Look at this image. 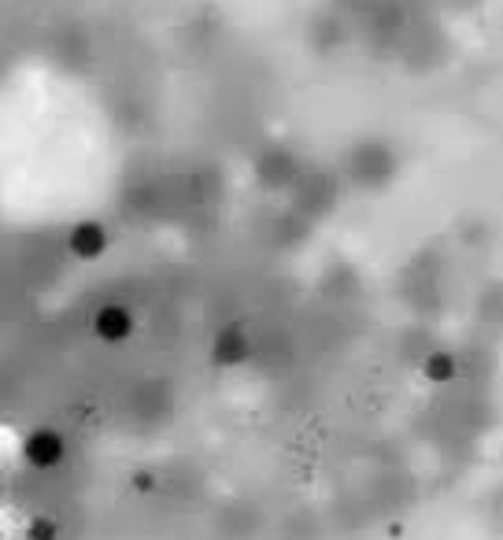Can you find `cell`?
<instances>
[{"label": "cell", "instance_id": "obj_9", "mask_svg": "<svg viewBox=\"0 0 503 540\" xmlns=\"http://www.w3.org/2000/svg\"><path fill=\"white\" fill-rule=\"evenodd\" d=\"M418 367H422V374H426L433 385H452V381L459 378V356L444 352V348H433Z\"/></svg>", "mask_w": 503, "mask_h": 540}, {"label": "cell", "instance_id": "obj_7", "mask_svg": "<svg viewBox=\"0 0 503 540\" xmlns=\"http://www.w3.org/2000/svg\"><path fill=\"white\" fill-rule=\"evenodd\" d=\"M259 178H263V185H270V189L296 182V160H293V152H285V148H270L267 156L259 160Z\"/></svg>", "mask_w": 503, "mask_h": 540}, {"label": "cell", "instance_id": "obj_8", "mask_svg": "<svg viewBox=\"0 0 503 540\" xmlns=\"http://www.w3.org/2000/svg\"><path fill=\"white\" fill-rule=\"evenodd\" d=\"M330 204H333V182L330 178L315 174V178H307V182L300 185V208H304V215H322Z\"/></svg>", "mask_w": 503, "mask_h": 540}, {"label": "cell", "instance_id": "obj_11", "mask_svg": "<svg viewBox=\"0 0 503 540\" xmlns=\"http://www.w3.org/2000/svg\"><path fill=\"white\" fill-rule=\"evenodd\" d=\"M481 319L485 322H500L503 319V285H489L485 293H481Z\"/></svg>", "mask_w": 503, "mask_h": 540}, {"label": "cell", "instance_id": "obj_3", "mask_svg": "<svg viewBox=\"0 0 503 540\" xmlns=\"http://www.w3.org/2000/svg\"><path fill=\"white\" fill-rule=\"evenodd\" d=\"M252 356H256V341L245 326H222L215 333V344H211L215 367H241V363H252Z\"/></svg>", "mask_w": 503, "mask_h": 540}, {"label": "cell", "instance_id": "obj_14", "mask_svg": "<svg viewBox=\"0 0 503 540\" xmlns=\"http://www.w3.org/2000/svg\"><path fill=\"white\" fill-rule=\"evenodd\" d=\"M130 485H134L137 492H152V489H160V478H156L152 470H137L134 478H130Z\"/></svg>", "mask_w": 503, "mask_h": 540}, {"label": "cell", "instance_id": "obj_1", "mask_svg": "<svg viewBox=\"0 0 503 540\" xmlns=\"http://www.w3.org/2000/svg\"><path fill=\"white\" fill-rule=\"evenodd\" d=\"M130 411L137 422H167L174 411V396L167 381H141L130 396Z\"/></svg>", "mask_w": 503, "mask_h": 540}, {"label": "cell", "instance_id": "obj_5", "mask_svg": "<svg viewBox=\"0 0 503 540\" xmlns=\"http://www.w3.org/2000/svg\"><path fill=\"white\" fill-rule=\"evenodd\" d=\"M93 333L108 344H119L126 341V337H134V311L123 304H104L97 315H93Z\"/></svg>", "mask_w": 503, "mask_h": 540}, {"label": "cell", "instance_id": "obj_4", "mask_svg": "<svg viewBox=\"0 0 503 540\" xmlns=\"http://www.w3.org/2000/svg\"><path fill=\"white\" fill-rule=\"evenodd\" d=\"M389 174H393V152L385 145L367 141V145H359L352 152V178L359 185H385Z\"/></svg>", "mask_w": 503, "mask_h": 540}, {"label": "cell", "instance_id": "obj_12", "mask_svg": "<svg viewBox=\"0 0 503 540\" xmlns=\"http://www.w3.org/2000/svg\"><path fill=\"white\" fill-rule=\"evenodd\" d=\"M26 540H60V522L49 515H34L26 526Z\"/></svg>", "mask_w": 503, "mask_h": 540}, {"label": "cell", "instance_id": "obj_10", "mask_svg": "<svg viewBox=\"0 0 503 540\" xmlns=\"http://www.w3.org/2000/svg\"><path fill=\"white\" fill-rule=\"evenodd\" d=\"M256 526H259V515H256V507H248V504L230 507V511H226V515L219 518V529H222V533H226L230 540L252 537V533H256Z\"/></svg>", "mask_w": 503, "mask_h": 540}, {"label": "cell", "instance_id": "obj_2", "mask_svg": "<svg viewBox=\"0 0 503 540\" xmlns=\"http://www.w3.org/2000/svg\"><path fill=\"white\" fill-rule=\"evenodd\" d=\"M63 455H67V441H63L56 430H49V426H37V430L26 433L23 459L34 470H56L63 463Z\"/></svg>", "mask_w": 503, "mask_h": 540}, {"label": "cell", "instance_id": "obj_6", "mask_svg": "<svg viewBox=\"0 0 503 540\" xmlns=\"http://www.w3.org/2000/svg\"><path fill=\"white\" fill-rule=\"evenodd\" d=\"M67 245H71V252L78 259H100L104 252H108V230H104L100 222L86 219V222H78V226L71 230Z\"/></svg>", "mask_w": 503, "mask_h": 540}, {"label": "cell", "instance_id": "obj_13", "mask_svg": "<svg viewBox=\"0 0 503 540\" xmlns=\"http://www.w3.org/2000/svg\"><path fill=\"white\" fill-rule=\"evenodd\" d=\"M485 518H489V529H492V533H503V485L489 496Z\"/></svg>", "mask_w": 503, "mask_h": 540}]
</instances>
